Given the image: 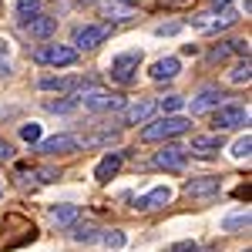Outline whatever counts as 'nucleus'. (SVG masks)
Here are the masks:
<instances>
[{
  "label": "nucleus",
  "mask_w": 252,
  "mask_h": 252,
  "mask_svg": "<svg viewBox=\"0 0 252 252\" xmlns=\"http://www.w3.org/2000/svg\"><path fill=\"white\" fill-rule=\"evenodd\" d=\"M111 141H118V131H97V135L84 138L81 148H97V145H111Z\"/></svg>",
  "instance_id": "obj_20"
},
{
  "label": "nucleus",
  "mask_w": 252,
  "mask_h": 252,
  "mask_svg": "<svg viewBox=\"0 0 252 252\" xmlns=\"http://www.w3.org/2000/svg\"><path fill=\"white\" fill-rule=\"evenodd\" d=\"M249 148H252V138H249V131H246V135L232 145V158H239V161H242V158H249Z\"/></svg>",
  "instance_id": "obj_24"
},
{
  "label": "nucleus",
  "mask_w": 252,
  "mask_h": 252,
  "mask_svg": "<svg viewBox=\"0 0 252 252\" xmlns=\"http://www.w3.org/2000/svg\"><path fill=\"white\" fill-rule=\"evenodd\" d=\"M155 111V101H148V97H141V101H131L128 108H125V125H141V121H148Z\"/></svg>",
  "instance_id": "obj_10"
},
{
  "label": "nucleus",
  "mask_w": 252,
  "mask_h": 252,
  "mask_svg": "<svg viewBox=\"0 0 252 252\" xmlns=\"http://www.w3.org/2000/svg\"><path fill=\"white\" fill-rule=\"evenodd\" d=\"M178 71H182L178 58H161L152 64V81H172V78H178Z\"/></svg>",
  "instance_id": "obj_14"
},
{
  "label": "nucleus",
  "mask_w": 252,
  "mask_h": 252,
  "mask_svg": "<svg viewBox=\"0 0 252 252\" xmlns=\"http://www.w3.org/2000/svg\"><path fill=\"white\" fill-rule=\"evenodd\" d=\"M88 84H91L88 78H44V81H40L44 91H78V88L84 91Z\"/></svg>",
  "instance_id": "obj_12"
},
{
  "label": "nucleus",
  "mask_w": 252,
  "mask_h": 252,
  "mask_svg": "<svg viewBox=\"0 0 252 252\" xmlns=\"http://www.w3.org/2000/svg\"><path fill=\"white\" fill-rule=\"evenodd\" d=\"M71 239H74V242H94V239H101V235H97L94 225H78V229L71 232Z\"/></svg>",
  "instance_id": "obj_23"
},
{
  "label": "nucleus",
  "mask_w": 252,
  "mask_h": 252,
  "mask_svg": "<svg viewBox=\"0 0 252 252\" xmlns=\"http://www.w3.org/2000/svg\"><path fill=\"white\" fill-rule=\"evenodd\" d=\"M215 7H229V0H212Z\"/></svg>",
  "instance_id": "obj_34"
},
{
  "label": "nucleus",
  "mask_w": 252,
  "mask_h": 252,
  "mask_svg": "<svg viewBox=\"0 0 252 252\" xmlns=\"http://www.w3.org/2000/svg\"><path fill=\"white\" fill-rule=\"evenodd\" d=\"M37 64H54V67H67L78 61V47H67V44H44L34 51Z\"/></svg>",
  "instance_id": "obj_2"
},
{
  "label": "nucleus",
  "mask_w": 252,
  "mask_h": 252,
  "mask_svg": "<svg viewBox=\"0 0 252 252\" xmlns=\"http://www.w3.org/2000/svg\"><path fill=\"white\" fill-rule=\"evenodd\" d=\"M20 138H24V141H37L40 138V125H34V121L24 125V128H20Z\"/></svg>",
  "instance_id": "obj_28"
},
{
  "label": "nucleus",
  "mask_w": 252,
  "mask_h": 252,
  "mask_svg": "<svg viewBox=\"0 0 252 252\" xmlns=\"http://www.w3.org/2000/svg\"><path fill=\"white\" fill-rule=\"evenodd\" d=\"M239 225H249V212H246V215H232V219H225V229H239Z\"/></svg>",
  "instance_id": "obj_30"
},
{
  "label": "nucleus",
  "mask_w": 252,
  "mask_h": 252,
  "mask_svg": "<svg viewBox=\"0 0 252 252\" xmlns=\"http://www.w3.org/2000/svg\"><path fill=\"white\" fill-rule=\"evenodd\" d=\"M138 64H141V51H125V54L111 58V64H108V74H111L118 84H131V81H135Z\"/></svg>",
  "instance_id": "obj_3"
},
{
  "label": "nucleus",
  "mask_w": 252,
  "mask_h": 252,
  "mask_svg": "<svg viewBox=\"0 0 252 252\" xmlns=\"http://www.w3.org/2000/svg\"><path fill=\"white\" fill-rule=\"evenodd\" d=\"M178 3H185V0H161V7H178Z\"/></svg>",
  "instance_id": "obj_33"
},
{
  "label": "nucleus",
  "mask_w": 252,
  "mask_h": 252,
  "mask_svg": "<svg viewBox=\"0 0 252 252\" xmlns=\"http://www.w3.org/2000/svg\"><path fill=\"white\" fill-rule=\"evenodd\" d=\"M24 27H27V31H31V37H51V34H54V31H58V20L54 17H47V14H37V17L31 20V24H24Z\"/></svg>",
  "instance_id": "obj_17"
},
{
  "label": "nucleus",
  "mask_w": 252,
  "mask_h": 252,
  "mask_svg": "<svg viewBox=\"0 0 252 252\" xmlns=\"http://www.w3.org/2000/svg\"><path fill=\"white\" fill-rule=\"evenodd\" d=\"M229 54H232V47H229V44H222V47H215L212 54H209V61H212V64H219V61H225Z\"/></svg>",
  "instance_id": "obj_29"
},
{
  "label": "nucleus",
  "mask_w": 252,
  "mask_h": 252,
  "mask_svg": "<svg viewBox=\"0 0 252 252\" xmlns=\"http://www.w3.org/2000/svg\"><path fill=\"white\" fill-rule=\"evenodd\" d=\"M78 215H81L78 205L64 202V205H54V209H51V222H54V225H74V222H78Z\"/></svg>",
  "instance_id": "obj_18"
},
{
  "label": "nucleus",
  "mask_w": 252,
  "mask_h": 252,
  "mask_svg": "<svg viewBox=\"0 0 252 252\" xmlns=\"http://www.w3.org/2000/svg\"><path fill=\"white\" fill-rule=\"evenodd\" d=\"M249 78H252V64H249V58H246L232 67V81L235 84H249Z\"/></svg>",
  "instance_id": "obj_21"
},
{
  "label": "nucleus",
  "mask_w": 252,
  "mask_h": 252,
  "mask_svg": "<svg viewBox=\"0 0 252 252\" xmlns=\"http://www.w3.org/2000/svg\"><path fill=\"white\" fill-rule=\"evenodd\" d=\"M235 198H249V185H239L235 189Z\"/></svg>",
  "instance_id": "obj_32"
},
{
  "label": "nucleus",
  "mask_w": 252,
  "mask_h": 252,
  "mask_svg": "<svg viewBox=\"0 0 252 252\" xmlns=\"http://www.w3.org/2000/svg\"><path fill=\"white\" fill-rule=\"evenodd\" d=\"M182 104H185V97H182V94H165V97H161V111H178Z\"/></svg>",
  "instance_id": "obj_26"
},
{
  "label": "nucleus",
  "mask_w": 252,
  "mask_h": 252,
  "mask_svg": "<svg viewBox=\"0 0 252 252\" xmlns=\"http://www.w3.org/2000/svg\"><path fill=\"white\" fill-rule=\"evenodd\" d=\"M219 148H222V138H219V131L215 135H198V138H192V152L195 158H212V155H219Z\"/></svg>",
  "instance_id": "obj_11"
},
{
  "label": "nucleus",
  "mask_w": 252,
  "mask_h": 252,
  "mask_svg": "<svg viewBox=\"0 0 252 252\" xmlns=\"http://www.w3.org/2000/svg\"><path fill=\"white\" fill-rule=\"evenodd\" d=\"M10 158H14V148L7 141H0V161H10Z\"/></svg>",
  "instance_id": "obj_31"
},
{
  "label": "nucleus",
  "mask_w": 252,
  "mask_h": 252,
  "mask_svg": "<svg viewBox=\"0 0 252 252\" xmlns=\"http://www.w3.org/2000/svg\"><path fill=\"white\" fill-rule=\"evenodd\" d=\"M0 192H3V189H0Z\"/></svg>",
  "instance_id": "obj_36"
},
{
  "label": "nucleus",
  "mask_w": 252,
  "mask_h": 252,
  "mask_svg": "<svg viewBox=\"0 0 252 252\" xmlns=\"http://www.w3.org/2000/svg\"><path fill=\"white\" fill-rule=\"evenodd\" d=\"M78 104H84L88 111H115V108H121V104H125V101H121L118 94H108V91H97V88H94V91L81 94Z\"/></svg>",
  "instance_id": "obj_7"
},
{
  "label": "nucleus",
  "mask_w": 252,
  "mask_h": 252,
  "mask_svg": "<svg viewBox=\"0 0 252 252\" xmlns=\"http://www.w3.org/2000/svg\"><path fill=\"white\" fill-rule=\"evenodd\" d=\"M192 125H189V118H178V115H165L152 121V125H145L141 128V141H168L175 135H185Z\"/></svg>",
  "instance_id": "obj_1"
},
{
  "label": "nucleus",
  "mask_w": 252,
  "mask_h": 252,
  "mask_svg": "<svg viewBox=\"0 0 252 252\" xmlns=\"http://www.w3.org/2000/svg\"><path fill=\"white\" fill-rule=\"evenodd\" d=\"M125 3H138V0H125Z\"/></svg>",
  "instance_id": "obj_35"
},
{
  "label": "nucleus",
  "mask_w": 252,
  "mask_h": 252,
  "mask_svg": "<svg viewBox=\"0 0 252 252\" xmlns=\"http://www.w3.org/2000/svg\"><path fill=\"white\" fill-rule=\"evenodd\" d=\"M185 161H189V148H182V145H165V148L155 152V158H152V165H155V168H165V172H182Z\"/></svg>",
  "instance_id": "obj_4"
},
{
  "label": "nucleus",
  "mask_w": 252,
  "mask_h": 252,
  "mask_svg": "<svg viewBox=\"0 0 252 252\" xmlns=\"http://www.w3.org/2000/svg\"><path fill=\"white\" fill-rule=\"evenodd\" d=\"M219 101H222V91H219V88H202V91H198V97L192 101V111H195V115L212 111V108H219Z\"/></svg>",
  "instance_id": "obj_16"
},
{
  "label": "nucleus",
  "mask_w": 252,
  "mask_h": 252,
  "mask_svg": "<svg viewBox=\"0 0 252 252\" xmlns=\"http://www.w3.org/2000/svg\"><path fill=\"white\" fill-rule=\"evenodd\" d=\"M20 178H37V182H58L54 168H31V172H20Z\"/></svg>",
  "instance_id": "obj_22"
},
{
  "label": "nucleus",
  "mask_w": 252,
  "mask_h": 252,
  "mask_svg": "<svg viewBox=\"0 0 252 252\" xmlns=\"http://www.w3.org/2000/svg\"><path fill=\"white\" fill-rule=\"evenodd\" d=\"M239 125H249V111L242 104H222V108H215V131L239 128Z\"/></svg>",
  "instance_id": "obj_5"
},
{
  "label": "nucleus",
  "mask_w": 252,
  "mask_h": 252,
  "mask_svg": "<svg viewBox=\"0 0 252 252\" xmlns=\"http://www.w3.org/2000/svg\"><path fill=\"white\" fill-rule=\"evenodd\" d=\"M215 192H219V178H192V182H185L189 198H205V195H215Z\"/></svg>",
  "instance_id": "obj_15"
},
{
  "label": "nucleus",
  "mask_w": 252,
  "mask_h": 252,
  "mask_svg": "<svg viewBox=\"0 0 252 252\" xmlns=\"http://www.w3.org/2000/svg\"><path fill=\"white\" fill-rule=\"evenodd\" d=\"M101 242H104L108 249H121V246H125V232L111 229V232H104V235H101Z\"/></svg>",
  "instance_id": "obj_25"
},
{
  "label": "nucleus",
  "mask_w": 252,
  "mask_h": 252,
  "mask_svg": "<svg viewBox=\"0 0 252 252\" xmlns=\"http://www.w3.org/2000/svg\"><path fill=\"white\" fill-rule=\"evenodd\" d=\"M172 202V189L168 185H158V189H152L148 195H141L135 202L138 212H155V209H161V205H168Z\"/></svg>",
  "instance_id": "obj_9"
},
{
  "label": "nucleus",
  "mask_w": 252,
  "mask_h": 252,
  "mask_svg": "<svg viewBox=\"0 0 252 252\" xmlns=\"http://www.w3.org/2000/svg\"><path fill=\"white\" fill-rule=\"evenodd\" d=\"M118 168H121V152H108V155L97 161L94 178H97V182H111V178L118 175Z\"/></svg>",
  "instance_id": "obj_13"
},
{
  "label": "nucleus",
  "mask_w": 252,
  "mask_h": 252,
  "mask_svg": "<svg viewBox=\"0 0 252 252\" xmlns=\"http://www.w3.org/2000/svg\"><path fill=\"white\" fill-rule=\"evenodd\" d=\"M40 14V0H17V20L20 24H31Z\"/></svg>",
  "instance_id": "obj_19"
},
{
  "label": "nucleus",
  "mask_w": 252,
  "mask_h": 252,
  "mask_svg": "<svg viewBox=\"0 0 252 252\" xmlns=\"http://www.w3.org/2000/svg\"><path fill=\"white\" fill-rule=\"evenodd\" d=\"M78 108V97H67V101H47V111H71Z\"/></svg>",
  "instance_id": "obj_27"
},
{
  "label": "nucleus",
  "mask_w": 252,
  "mask_h": 252,
  "mask_svg": "<svg viewBox=\"0 0 252 252\" xmlns=\"http://www.w3.org/2000/svg\"><path fill=\"white\" fill-rule=\"evenodd\" d=\"M40 152H44V155H74V152H81V138H74V135L44 138V141H40Z\"/></svg>",
  "instance_id": "obj_8"
},
{
  "label": "nucleus",
  "mask_w": 252,
  "mask_h": 252,
  "mask_svg": "<svg viewBox=\"0 0 252 252\" xmlns=\"http://www.w3.org/2000/svg\"><path fill=\"white\" fill-rule=\"evenodd\" d=\"M108 34H111L108 24H88V27H78V31H74V44H78L81 51H91L97 44H104Z\"/></svg>",
  "instance_id": "obj_6"
}]
</instances>
